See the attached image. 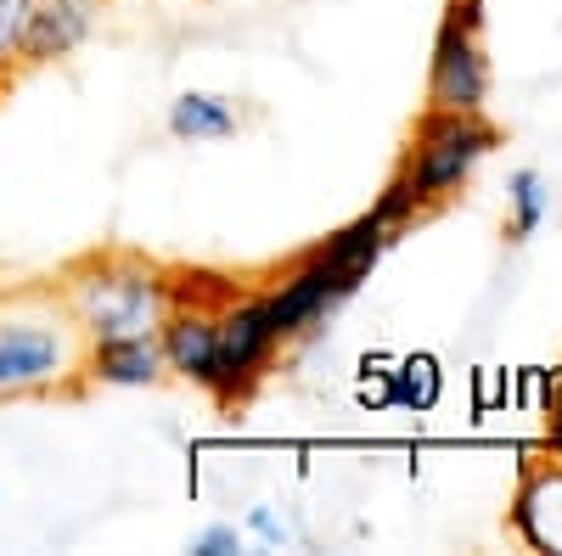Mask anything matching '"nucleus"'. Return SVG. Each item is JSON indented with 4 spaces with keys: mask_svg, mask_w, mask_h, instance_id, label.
I'll return each instance as SVG.
<instances>
[{
    "mask_svg": "<svg viewBox=\"0 0 562 556\" xmlns=\"http://www.w3.org/2000/svg\"><path fill=\"white\" fill-rule=\"evenodd\" d=\"M85 354H90V338L79 332L57 282L0 293V405L79 394Z\"/></svg>",
    "mask_w": 562,
    "mask_h": 556,
    "instance_id": "obj_1",
    "label": "nucleus"
},
{
    "mask_svg": "<svg viewBox=\"0 0 562 556\" xmlns=\"http://www.w3.org/2000/svg\"><path fill=\"white\" fill-rule=\"evenodd\" d=\"M57 293L68 298L79 332L90 343L102 338H147L164 327L175 304L169 270L140 253H85L57 275Z\"/></svg>",
    "mask_w": 562,
    "mask_h": 556,
    "instance_id": "obj_2",
    "label": "nucleus"
},
{
    "mask_svg": "<svg viewBox=\"0 0 562 556\" xmlns=\"http://www.w3.org/2000/svg\"><path fill=\"white\" fill-rule=\"evenodd\" d=\"M495 147V124L484 113H422L411 147L400 158V174L389 180V197L378 203L400 230L422 214H434L439 203H450L473 169L490 158Z\"/></svg>",
    "mask_w": 562,
    "mask_h": 556,
    "instance_id": "obj_3",
    "label": "nucleus"
},
{
    "mask_svg": "<svg viewBox=\"0 0 562 556\" xmlns=\"http://www.w3.org/2000/svg\"><path fill=\"white\" fill-rule=\"evenodd\" d=\"M214 320H220V338H214V383H209V394L231 410V405H243L265 383L270 360L281 354V343H288V338H281V327L270 320L265 293L225 298Z\"/></svg>",
    "mask_w": 562,
    "mask_h": 556,
    "instance_id": "obj_4",
    "label": "nucleus"
},
{
    "mask_svg": "<svg viewBox=\"0 0 562 556\" xmlns=\"http://www.w3.org/2000/svg\"><path fill=\"white\" fill-rule=\"evenodd\" d=\"M490 97V57L479 39V0H450L434 39L428 68V107L434 113H484Z\"/></svg>",
    "mask_w": 562,
    "mask_h": 556,
    "instance_id": "obj_5",
    "label": "nucleus"
},
{
    "mask_svg": "<svg viewBox=\"0 0 562 556\" xmlns=\"http://www.w3.org/2000/svg\"><path fill=\"white\" fill-rule=\"evenodd\" d=\"M220 304H169L164 327H158V349H164V365L175 377L209 388L214 383V338H220Z\"/></svg>",
    "mask_w": 562,
    "mask_h": 556,
    "instance_id": "obj_6",
    "label": "nucleus"
},
{
    "mask_svg": "<svg viewBox=\"0 0 562 556\" xmlns=\"http://www.w3.org/2000/svg\"><path fill=\"white\" fill-rule=\"evenodd\" d=\"M164 377H169V365H164L158 332H147V338H102L85 354V383H102V388H153Z\"/></svg>",
    "mask_w": 562,
    "mask_h": 556,
    "instance_id": "obj_7",
    "label": "nucleus"
},
{
    "mask_svg": "<svg viewBox=\"0 0 562 556\" xmlns=\"http://www.w3.org/2000/svg\"><path fill=\"white\" fill-rule=\"evenodd\" d=\"M512 529L535 551H562V461H540L524 473L512 500Z\"/></svg>",
    "mask_w": 562,
    "mask_h": 556,
    "instance_id": "obj_8",
    "label": "nucleus"
},
{
    "mask_svg": "<svg viewBox=\"0 0 562 556\" xmlns=\"http://www.w3.org/2000/svg\"><path fill=\"white\" fill-rule=\"evenodd\" d=\"M90 29H97V0H34L23 63H52V57L79 52Z\"/></svg>",
    "mask_w": 562,
    "mask_h": 556,
    "instance_id": "obj_9",
    "label": "nucleus"
},
{
    "mask_svg": "<svg viewBox=\"0 0 562 556\" xmlns=\"http://www.w3.org/2000/svg\"><path fill=\"white\" fill-rule=\"evenodd\" d=\"M237 102L214 97V90H186V97L169 107V135L175 141H225L237 135Z\"/></svg>",
    "mask_w": 562,
    "mask_h": 556,
    "instance_id": "obj_10",
    "label": "nucleus"
},
{
    "mask_svg": "<svg viewBox=\"0 0 562 556\" xmlns=\"http://www.w3.org/2000/svg\"><path fill=\"white\" fill-rule=\"evenodd\" d=\"M512 219H506V237L512 242H524V237H535V225L546 219V180L535 174V169H518L512 174Z\"/></svg>",
    "mask_w": 562,
    "mask_h": 556,
    "instance_id": "obj_11",
    "label": "nucleus"
},
{
    "mask_svg": "<svg viewBox=\"0 0 562 556\" xmlns=\"http://www.w3.org/2000/svg\"><path fill=\"white\" fill-rule=\"evenodd\" d=\"M29 12H34V0H0V73H12V63H23Z\"/></svg>",
    "mask_w": 562,
    "mask_h": 556,
    "instance_id": "obj_12",
    "label": "nucleus"
},
{
    "mask_svg": "<svg viewBox=\"0 0 562 556\" xmlns=\"http://www.w3.org/2000/svg\"><path fill=\"white\" fill-rule=\"evenodd\" d=\"M192 551H198V556H231V551H243V534L225 529V523H214V529H203V534L192 540Z\"/></svg>",
    "mask_w": 562,
    "mask_h": 556,
    "instance_id": "obj_13",
    "label": "nucleus"
},
{
    "mask_svg": "<svg viewBox=\"0 0 562 556\" xmlns=\"http://www.w3.org/2000/svg\"><path fill=\"white\" fill-rule=\"evenodd\" d=\"M248 529H254L259 540H270V545H281V540H288V529H281V523L270 518V506H254V512H248Z\"/></svg>",
    "mask_w": 562,
    "mask_h": 556,
    "instance_id": "obj_14",
    "label": "nucleus"
},
{
    "mask_svg": "<svg viewBox=\"0 0 562 556\" xmlns=\"http://www.w3.org/2000/svg\"><path fill=\"white\" fill-rule=\"evenodd\" d=\"M551 450L562 461V377H557V394H551Z\"/></svg>",
    "mask_w": 562,
    "mask_h": 556,
    "instance_id": "obj_15",
    "label": "nucleus"
}]
</instances>
